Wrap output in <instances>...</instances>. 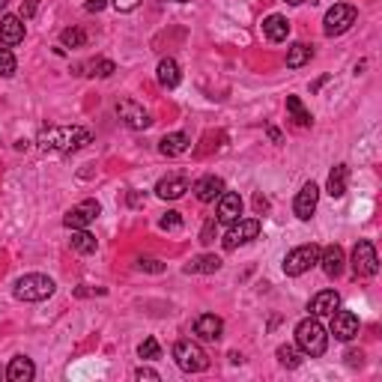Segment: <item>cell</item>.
<instances>
[{
	"instance_id": "obj_1",
	"label": "cell",
	"mask_w": 382,
	"mask_h": 382,
	"mask_svg": "<svg viewBox=\"0 0 382 382\" xmlns=\"http://www.w3.org/2000/svg\"><path fill=\"white\" fill-rule=\"evenodd\" d=\"M90 141L93 135L81 126H54V128H45L36 144L45 153H75V150H84Z\"/></svg>"
},
{
	"instance_id": "obj_2",
	"label": "cell",
	"mask_w": 382,
	"mask_h": 382,
	"mask_svg": "<svg viewBox=\"0 0 382 382\" xmlns=\"http://www.w3.org/2000/svg\"><path fill=\"white\" fill-rule=\"evenodd\" d=\"M296 346L305 355H311V359H319V355L326 352L328 332L323 328V323H319L317 317H308V319H302V323L296 326Z\"/></svg>"
},
{
	"instance_id": "obj_3",
	"label": "cell",
	"mask_w": 382,
	"mask_h": 382,
	"mask_svg": "<svg viewBox=\"0 0 382 382\" xmlns=\"http://www.w3.org/2000/svg\"><path fill=\"white\" fill-rule=\"evenodd\" d=\"M51 293H54V281H51L48 275L30 272L15 281V299H21V302H45Z\"/></svg>"
},
{
	"instance_id": "obj_4",
	"label": "cell",
	"mask_w": 382,
	"mask_h": 382,
	"mask_svg": "<svg viewBox=\"0 0 382 382\" xmlns=\"http://www.w3.org/2000/svg\"><path fill=\"white\" fill-rule=\"evenodd\" d=\"M173 361H177L179 370H186V373H201V370L210 368V355H206L203 346L194 344V341L173 344Z\"/></svg>"
},
{
	"instance_id": "obj_5",
	"label": "cell",
	"mask_w": 382,
	"mask_h": 382,
	"mask_svg": "<svg viewBox=\"0 0 382 382\" xmlns=\"http://www.w3.org/2000/svg\"><path fill=\"white\" fill-rule=\"evenodd\" d=\"M319 245H299V248H293L290 254L284 257V272L290 275V278H299V275H305L311 266H317L319 263Z\"/></svg>"
},
{
	"instance_id": "obj_6",
	"label": "cell",
	"mask_w": 382,
	"mask_h": 382,
	"mask_svg": "<svg viewBox=\"0 0 382 382\" xmlns=\"http://www.w3.org/2000/svg\"><path fill=\"white\" fill-rule=\"evenodd\" d=\"M355 19H359V10L352 3H335L323 19V33L326 36H341V33L352 27Z\"/></svg>"
},
{
	"instance_id": "obj_7",
	"label": "cell",
	"mask_w": 382,
	"mask_h": 382,
	"mask_svg": "<svg viewBox=\"0 0 382 382\" xmlns=\"http://www.w3.org/2000/svg\"><path fill=\"white\" fill-rule=\"evenodd\" d=\"M352 272H355V278H373L379 272V257H377L373 242H368V239L355 242V248H352Z\"/></svg>"
},
{
	"instance_id": "obj_8",
	"label": "cell",
	"mask_w": 382,
	"mask_h": 382,
	"mask_svg": "<svg viewBox=\"0 0 382 382\" xmlns=\"http://www.w3.org/2000/svg\"><path fill=\"white\" fill-rule=\"evenodd\" d=\"M260 236V218H239L230 224V230L224 233V248L236 251L239 245H248L251 239Z\"/></svg>"
},
{
	"instance_id": "obj_9",
	"label": "cell",
	"mask_w": 382,
	"mask_h": 382,
	"mask_svg": "<svg viewBox=\"0 0 382 382\" xmlns=\"http://www.w3.org/2000/svg\"><path fill=\"white\" fill-rule=\"evenodd\" d=\"M99 212H102L99 201H81L78 206H72V210L66 212L63 224H66L69 230H84V227H90V224L99 218Z\"/></svg>"
},
{
	"instance_id": "obj_10",
	"label": "cell",
	"mask_w": 382,
	"mask_h": 382,
	"mask_svg": "<svg viewBox=\"0 0 382 382\" xmlns=\"http://www.w3.org/2000/svg\"><path fill=\"white\" fill-rule=\"evenodd\" d=\"M117 114H120V120H123L128 128H135V132H144V128L153 126L150 114H146L144 105H137L135 99H123V102H120V105H117Z\"/></svg>"
},
{
	"instance_id": "obj_11",
	"label": "cell",
	"mask_w": 382,
	"mask_h": 382,
	"mask_svg": "<svg viewBox=\"0 0 382 382\" xmlns=\"http://www.w3.org/2000/svg\"><path fill=\"white\" fill-rule=\"evenodd\" d=\"M317 203H319V186L317 182H305L296 201H293V212H296L299 221H311V215L317 212Z\"/></svg>"
},
{
	"instance_id": "obj_12",
	"label": "cell",
	"mask_w": 382,
	"mask_h": 382,
	"mask_svg": "<svg viewBox=\"0 0 382 382\" xmlns=\"http://www.w3.org/2000/svg\"><path fill=\"white\" fill-rule=\"evenodd\" d=\"M332 335L337 341H352L359 335V317L352 311H335L332 314Z\"/></svg>"
},
{
	"instance_id": "obj_13",
	"label": "cell",
	"mask_w": 382,
	"mask_h": 382,
	"mask_svg": "<svg viewBox=\"0 0 382 382\" xmlns=\"http://www.w3.org/2000/svg\"><path fill=\"white\" fill-rule=\"evenodd\" d=\"M0 42H3L6 48L21 45L24 42V19L21 15H3V19H0Z\"/></svg>"
},
{
	"instance_id": "obj_14",
	"label": "cell",
	"mask_w": 382,
	"mask_h": 382,
	"mask_svg": "<svg viewBox=\"0 0 382 382\" xmlns=\"http://www.w3.org/2000/svg\"><path fill=\"white\" fill-rule=\"evenodd\" d=\"M186 191H188V177H182V173H170V177L159 179V186H155V194L161 201H179Z\"/></svg>"
},
{
	"instance_id": "obj_15",
	"label": "cell",
	"mask_w": 382,
	"mask_h": 382,
	"mask_svg": "<svg viewBox=\"0 0 382 382\" xmlns=\"http://www.w3.org/2000/svg\"><path fill=\"white\" fill-rule=\"evenodd\" d=\"M242 218V197L236 191H224L218 197V224H233Z\"/></svg>"
},
{
	"instance_id": "obj_16",
	"label": "cell",
	"mask_w": 382,
	"mask_h": 382,
	"mask_svg": "<svg viewBox=\"0 0 382 382\" xmlns=\"http://www.w3.org/2000/svg\"><path fill=\"white\" fill-rule=\"evenodd\" d=\"M337 308H341V296H337L335 290H319L317 296L311 299V305H308V311L314 317H332Z\"/></svg>"
},
{
	"instance_id": "obj_17",
	"label": "cell",
	"mask_w": 382,
	"mask_h": 382,
	"mask_svg": "<svg viewBox=\"0 0 382 382\" xmlns=\"http://www.w3.org/2000/svg\"><path fill=\"white\" fill-rule=\"evenodd\" d=\"M191 328H194V335L201 337V341H218L224 332V323H221V317H215V314H201Z\"/></svg>"
},
{
	"instance_id": "obj_18",
	"label": "cell",
	"mask_w": 382,
	"mask_h": 382,
	"mask_svg": "<svg viewBox=\"0 0 382 382\" xmlns=\"http://www.w3.org/2000/svg\"><path fill=\"white\" fill-rule=\"evenodd\" d=\"M194 194H197V201L201 203H212V201H218V197L224 194V179L221 177H203V179H197L194 182Z\"/></svg>"
},
{
	"instance_id": "obj_19",
	"label": "cell",
	"mask_w": 382,
	"mask_h": 382,
	"mask_svg": "<svg viewBox=\"0 0 382 382\" xmlns=\"http://www.w3.org/2000/svg\"><path fill=\"white\" fill-rule=\"evenodd\" d=\"M344 263H346V257H344V248L341 245H328L319 251V266H323V272L328 278H337L344 272Z\"/></svg>"
},
{
	"instance_id": "obj_20",
	"label": "cell",
	"mask_w": 382,
	"mask_h": 382,
	"mask_svg": "<svg viewBox=\"0 0 382 382\" xmlns=\"http://www.w3.org/2000/svg\"><path fill=\"white\" fill-rule=\"evenodd\" d=\"M188 146H191V137H188L186 132H170V135H164V137H161L159 153H161V155H168V159H177V155L188 153Z\"/></svg>"
},
{
	"instance_id": "obj_21",
	"label": "cell",
	"mask_w": 382,
	"mask_h": 382,
	"mask_svg": "<svg viewBox=\"0 0 382 382\" xmlns=\"http://www.w3.org/2000/svg\"><path fill=\"white\" fill-rule=\"evenodd\" d=\"M33 377H36V368H33L27 355H15L10 368H6V379L10 382H33Z\"/></svg>"
},
{
	"instance_id": "obj_22",
	"label": "cell",
	"mask_w": 382,
	"mask_h": 382,
	"mask_svg": "<svg viewBox=\"0 0 382 382\" xmlns=\"http://www.w3.org/2000/svg\"><path fill=\"white\" fill-rule=\"evenodd\" d=\"M155 78H159V84L164 87V90H173V87H179L182 81V72H179V63L173 57H164L159 69H155Z\"/></svg>"
},
{
	"instance_id": "obj_23",
	"label": "cell",
	"mask_w": 382,
	"mask_h": 382,
	"mask_svg": "<svg viewBox=\"0 0 382 382\" xmlns=\"http://www.w3.org/2000/svg\"><path fill=\"white\" fill-rule=\"evenodd\" d=\"M263 33L269 42H284L290 36V21L284 15H269V19H263Z\"/></svg>"
},
{
	"instance_id": "obj_24",
	"label": "cell",
	"mask_w": 382,
	"mask_h": 382,
	"mask_svg": "<svg viewBox=\"0 0 382 382\" xmlns=\"http://www.w3.org/2000/svg\"><path fill=\"white\" fill-rule=\"evenodd\" d=\"M311 57H314V48L305 45V42H296V45L286 48V66L290 69H302L311 63Z\"/></svg>"
},
{
	"instance_id": "obj_25",
	"label": "cell",
	"mask_w": 382,
	"mask_h": 382,
	"mask_svg": "<svg viewBox=\"0 0 382 382\" xmlns=\"http://www.w3.org/2000/svg\"><path fill=\"white\" fill-rule=\"evenodd\" d=\"M346 182H350V168L346 164H337V168L328 173V194L332 197H344L346 194Z\"/></svg>"
},
{
	"instance_id": "obj_26",
	"label": "cell",
	"mask_w": 382,
	"mask_h": 382,
	"mask_svg": "<svg viewBox=\"0 0 382 382\" xmlns=\"http://www.w3.org/2000/svg\"><path fill=\"white\" fill-rule=\"evenodd\" d=\"M218 269H221V257L203 254V257L191 260V263L186 266V272H188V275H212V272H218Z\"/></svg>"
},
{
	"instance_id": "obj_27",
	"label": "cell",
	"mask_w": 382,
	"mask_h": 382,
	"mask_svg": "<svg viewBox=\"0 0 382 382\" xmlns=\"http://www.w3.org/2000/svg\"><path fill=\"white\" fill-rule=\"evenodd\" d=\"M69 245H72V251H78V254H95V248H99V242H95V236L90 230H72V239H69Z\"/></svg>"
},
{
	"instance_id": "obj_28",
	"label": "cell",
	"mask_w": 382,
	"mask_h": 382,
	"mask_svg": "<svg viewBox=\"0 0 382 382\" xmlns=\"http://www.w3.org/2000/svg\"><path fill=\"white\" fill-rule=\"evenodd\" d=\"M286 111H290L293 123L302 126V128H308L311 123H314V117H311V111H308L305 105H302L299 95H286Z\"/></svg>"
},
{
	"instance_id": "obj_29",
	"label": "cell",
	"mask_w": 382,
	"mask_h": 382,
	"mask_svg": "<svg viewBox=\"0 0 382 382\" xmlns=\"http://www.w3.org/2000/svg\"><path fill=\"white\" fill-rule=\"evenodd\" d=\"M60 42H63V48H84L87 33L81 27H66L63 33H60Z\"/></svg>"
},
{
	"instance_id": "obj_30",
	"label": "cell",
	"mask_w": 382,
	"mask_h": 382,
	"mask_svg": "<svg viewBox=\"0 0 382 382\" xmlns=\"http://www.w3.org/2000/svg\"><path fill=\"white\" fill-rule=\"evenodd\" d=\"M278 361L284 364V368H299L302 364V355H299V350L296 346H278Z\"/></svg>"
},
{
	"instance_id": "obj_31",
	"label": "cell",
	"mask_w": 382,
	"mask_h": 382,
	"mask_svg": "<svg viewBox=\"0 0 382 382\" xmlns=\"http://www.w3.org/2000/svg\"><path fill=\"white\" fill-rule=\"evenodd\" d=\"M19 63H15V54L10 48H0V78H12Z\"/></svg>"
},
{
	"instance_id": "obj_32",
	"label": "cell",
	"mask_w": 382,
	"mask_h": 382,
	"mask_svg": "<svg viewBox=\"0 0 382 382\" xmlns=\"http://www.w3.org/2000/svg\"><path fill=\"white\" fill-rule=\"evenodd\" d=\"M114 72H117L114 60L99 57V60H93V63H90V75H93V78H108V75H114Z\"/></svg>"
},
{
	"instance_id": "obj_33",
	"label": "cell",
	"mask_w": 382,
	"mask_h": 382,
	"mask_svg": "<svg viewBox=\"0 0 382 382\" xmlns=\"http://www.w3.org/2000/svg\"><path fill=\"white\" fill-rule=\"evenodd\" d=\"M159 352H161V346H159V341L155 337H146V341L137 346V355H141L144 361H153V359H159Z\"/></svg>"
},
{
	"instance_id": "obj_34",
	"label": "cell",
	"mask_w": 382,
	"mask_h": 382,
	"mask_svg": "<svg viewBox=\"0 0 382 382\" xmlns=\"http://www.w3.org/2000/svg\"><path fill=\"white\" fill-rule=\"evenodd\" d=\"M159 227L161 230H179L182 227V215L179 212H164L159 218Z\"/></svg>"
},
{
	"instance_id": "obj_35",
	"label": "cell",
	"mask_w": 382,
	"mask_h": 382,
	"mask_svg": "<svg viewBox=\"0 0 382 382\" xmlns=\"http://www.w3.org/2000/svg\"><path fill=\"white\" fill-rule=\"evenodd\" d=\"M137 269H141V272L161 275L164 272V263H161V260H153V257H141V260H137Z\"/></svg>"
},
{
	"instance_id": "obj_36",
	"label": "cell",
	"mask_w": 382,
	"mask_h": 382,
	"mask_svg": "<svg viewBox=\"0 0 382 382\" xmlns=\"http://www.w3.org/2000/svg\"><path fill=\"white\" fill-rule=\"evenodd\" d=\"M215 227H218V218H210V221L203 224V230H201V242H203V245L215 242Z\"/></svg>"
},
{
	"instance_id": "obj_37",
	"label": "cell",
	"mask_w": 382,
	"mask_h": 382,
	"mask_svg": "<svg viewBox=\"0 0 382 382\" xmlns=\"http://www.w3.org/2000/svg\"><path fill=\"white\" fill-rule=\"evenodd\" d=\"M39 3H42V0H24V3H21V19H33V15L39 12Z\"/></svg>"
},
{
	"instance_id": "obj_38",
	"label": "cell",
	"mask_w": 382,
	"mask_h": 382,
	"mask_svg": "<svg viewBox=\"0 0 382 382\" xmlns=\"http://www.w3.org/2000/svg\"><path fill=\"white\" fill-rule=\"evenodd\" d=\"M135 379H141V382H144V379H150V382H159L161 377H159V373H155L153 368H137V370H135Z\"/></svg>"
},
{
	"instance_id": "obj_39",
	"label": "cell",
	"mask_w": 382,
	"mask_h": 382,
	"mask_svg": "<svg viewBox=\"0 0 382 382\" xmlns=\"http://www.w3.org/2000/svg\"><path fill=\"white\" fill-rule=\"evenodd\" d=\"M361 361H364L361 350H350V352H346V364H350V368H361Z\"/></svg>"
},
{
	"instance_id": "obj_40",
	"label": "cell",
	"mask_w": 382,
	"mask_h": 382,
	"mask_svg": "<svg viewBox=\"0 0 382 382\" xmlns=\"http://www.w3.org/2000/svg\"><path fill=\"white\" fill-rule=\"evenodd\" d=\"M137 3H141V0H114L117 12H132V10H135Z\"/></svg>"
},
{
	"instance_id": "obj_41",
	"label": "cell",
	"mask_w": 382,
	"mask_h": 382,
	"mask_svg": "<svg viewBox=\"0 0 382 382\" xmlns=\"http://www.w3.org/2000/svg\"><path fill=\"white\" fill-rule=\"evenodd\" d=\"M108 6V0H87V12H102Z\"/></svg>"
},
{
	"instance_id": "obj_42",
	"label": "cell",
	"mask_w": 382,
	"mask_h": 382,
	"mask_svg": "<svg viewBox=\"0 0 382 382\" xmlns=\"http://www.w3.org/2000/svg\"><path fill=\"white\" fill-rule=\"evenodd\" d=\"M266 135H269V141H272V144H281V132H278V128L269 126V128H266Z\"/></svg>"
},
{
	"instance_id": "obj_43",
	"label": "cell",
	"mask_w": 382,
	"mask_h": 382,
	"mask_svg": "<svg viewBox=\"0 0 382 382\" xmlns=\"http://www.w3.org/2000/svg\"><path fill=\"white\" fill-rule=\"evenodd\" d=\"M286 3H293V6H299V3H308V0H286ZM314 3V0H311Z\"/></svg>"
},
{
	"instance_id": "obj_44",
	"label": "cell",
	"mask_w": 382,
	"mask_h": 382,
	"mask_svg": "<svg viewBox=\"0 0 382 382\" xmlns=\"http://www.w3.org/2000/svg\"><path fill=\"white\" fill-rule=\"evenodd\" d=\"M6 3H10V0H0V10H3V6H6Z\"/></svg>"
},
{
	"instance_id": "obj_45",
	"label": "cell",
	"mask_w": 382,
	"mask_h": 382,
	"mask_svg": "<svg viewBox=\"0 0 382 382\" xmlns=\"http://www.w3.org/2000/svg\"><path fill=\"white\" fill-rule=\"evenodd\" d=\"M173 3H186V0H173Z\"/></svg>"
},
{
	"instance_id": "obj_46",
	"label": "cell",
	"mask_w": 382,
	"mask_h": 382,
	"mask_svg": "<svg viewBox=\"0 0 382 382\" xmlns=\"http://www.w3.org/2000/svg\"><path fill=\"white\" fill-rule=\"evenodd\" d=\"M0 373H3V370H0Z\"/></svg>"
}]
</instances>
